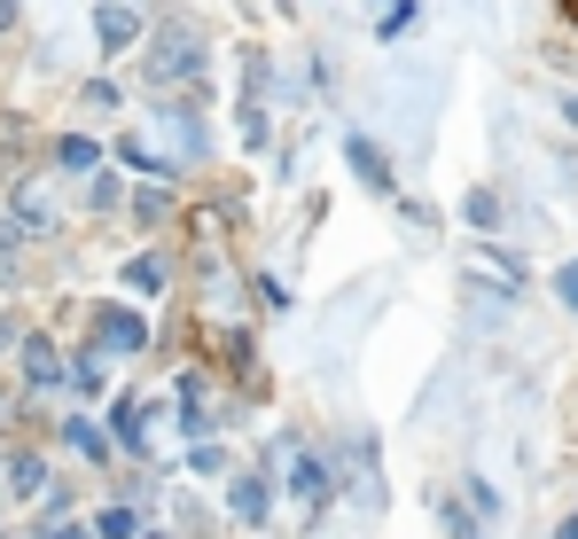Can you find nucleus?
Instances as JSON below:
<instances>
[{
  "label": "nucleus",
  "instance_id": "nucleus-1",
  "mask_svg": "<svg viewBox=\"0 0 578 539\" xmlns=\"http://www.w3.org/2000/svg\"><path fill=\"white\" fill-rule=\"evenodd\" d=\"M290 493H297V500H313V508H320V500H328V493H337V485H328V462H313V454H305V462H297V470H290Z\"/></svg>",
  "mask_w": 578,
  "mask_h": 539
},
{
  "label": "nucleus",
  "instance_id": "nucleus-2",
  "mask_svg": "<svg viewBox=\"0 0 578 539\" xmlns=\"http://www.w3.org/2000/svg\"><path fill=\"white\" fill-rule=\"evenodd\" d=\"M345 149H352V172H360V180H368V188H383V196H391V164H383V157H375V141H360V133H352V141H345Z\"/></svg>",
  "mask_w": 578,
  "mask_h": 539
},
{
  "label": "nucleus",
  "instance_id": "nucleus-3",
  "mask_svg": "<svg viewBox=\"0 0 578 539\" xmlns=\"http://www.w3.org/2000/svg\"><path fill=\"white\" fill-rule=\"evenodd\" d=\"M95 32H102V47H110V55H126V47H133V32H141V24H133V17H126V9H118V0H110V9H102V17H95Z\"/></svg>",
  "mask_w": 578,
  "mask_h": 539
},
{
  "label": "nucleus",
  "instance_id": "nucleus-4",
  "mask_svg": "<svg viewBox=\"0 0 578 539\" xmlns=\"http://www.w3.org/2000/svg\"><path fill=\"white\" fill-rule=\"evenodd\" d=\"M141 336H149V328H141L133 313H102V344H110V352H141Z\"/></svg>",
  "mask_w": 578,
  "mask_h": 539
},
{
  "label": "nucleus",
  "instance_id": "nucleus-5",
  "mask_svg": "<svg viewBox=\"0 0 578 539\" xmlns=\"http://www.w3.org/2000/svg\"><path fill=\"white\" fill-rule=\"evenodd\" d=\"M196 63H204V55H196V47H188V40H164V47H156V63H149V71H156V78H181V71H196Z\"/></svg>",
  "mask_w": 578,
  "mask_h": 539
},
{
  "label": "nucleus",
  "instance_id": "nucleus-6",
  "mask_svg": "<svg viewBox=\"0 0 578 539\" xmlns=\"http://www.w3.org/2000/svg\"><path fill=\"white\" fill-rule=\"evenodd\" d=\"M266 508H274V485L266 477H242L235 485V516H266Z\"/></svg>",
  "mask_w": 578,
  "mask_h": 539
},
{
  "label": "nucleus",
  "instance_id": "nucleus-7",
  "mask_svg": "<svg viewBox=\"0 0 578 539\" xmlns=\"http://www.w3.org/2000/svg\"><path fill=\"white\" fill-rule=\"evenodd\" d=\"M24 376L32 384H55L63 368H55V344H24Z\"/></svg>",
  "mask_w": 578,
  "mask_h": 539
},
{
  "label": "nucleus",
  "instance_id": "nucleus-8",
  "mask_svg": "<svg viewBox=\"0 0 578 539\" xmlns=\"http://www.w3.org/2000/svg\"><path fill=\"white\" fill-rule=\"evenodd\" d=\"M126 282H133V290H156V282H164V266H156V258H133V266H126Z\"/></svg>",
  "mask_w": 578,
  "mask_h": 539
},
{
  "label": "nucleus",
  "instance_id": "nucleus-9",
  "mask_svg": "<svg viewBox=\"0 0 578 539\" xmlns=\"http://www.w3.org/2000/svg\"><path fill=\"white\" fill-rule=\"evenodd\" d=\"M555 290H563V305L578 313V258H570V266H563V274H555Z\"/></svg>",
  "mask_w": 578,
  "mask_h": 539
},
{
  "label": "nucleus",
  "instance_id": "nucleus-10",
  "mask_svg": "<svg viewBox=\"0 0 578 539\" xmlns=\"http://www.w3.org/2000/svg\"><path fill=\"white\" fill-rule=\"evenodd\" d=\"M555 539H578V516H563V524H555Z\"/></svg>",
  "mask_w": 578,
  "mask_h": 539
},
{
  "label": "nucleus",
  "instance_id": "nucleus-11",
  "mask_svg": "<svg viewBox=\"0 0 578 539\" xmlns=\"http://www.w3.org/2000/svg\"><path fill=\"white\" fill-rule=\"evenodd\" d=\"M563 118H570V126H578V95H563Z\"/></svg>",
  "mask_w": 578,
  "mask_h": 539
},
{
  "label": "nucleus",
  "instance_id": "nucleus-12",
  "mask_svg": "<svg viewBox=\"0 0 578 539\" xmlns=\"http://www.w3.org/2000/svg\"><path fill=\"white\" fill-rule=\"evenodd\" d=\"M9 17H17V0H0V32H9Z\"/></svg>",
  "mask_w": 578,
  "mask_h": 539
},
{
  "label": "nucleus",
  "instance_id": "nucleus-13",
  "mask_svg": "<svg viewBox=\"0 0 578 539\" xmlns=\"http://www.w3.org/2000/svg\"><path fill=\"white\" fill-rule=\"evenodd\" d=\"M55 539H87V531H55Z\"/></svg>",
  "mask_w": 578,
  "mask_h": 539
}]
</instances>
